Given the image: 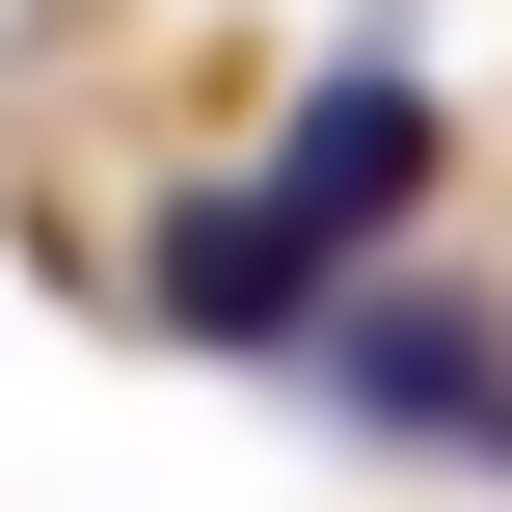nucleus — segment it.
I'll list each match as a JSON object with an SVG mask.
<instances>
[{"label": "nucleus", "instance_id": "2", "mask_svg": "<svg viewBox=\"0 0 512 512\" xmlns=\"http://www.w3.org/2000/svg\"><path fill=\"white\" fill-rule=\"evenodd\" d=\"M270 189L324 216V270H378V243H405V189H432V81H405V54H351V81H297V135H270Z\"/></svg>", "mask_w": 512, "mask_h": 512}, {"label": "nucleus", "instance_id": "1", "mask_svg": "<svg viewBox=\"0 0 512 512\" xmlns=\"http://www.w3.org/2000/svg\"><path fill=\"white\" fill-rule=\"evenodd\" d=\"M135 297H162L189 351H324V324H351V297H324V216H297V189H189Z\"/></svg>", "mask_w": 512, "mask_h": 512}, {"label": "nucleus", "instance_id": "3", "mask_svg": "<svg viewBox=\"0 0 512 512\" xmlns=\"http://www.w3.org/2000/svg\"><path fill=\"white\" fill-rule=\"evenodd\" d=\"M324 378H351L378 432H512V324H486V297H378V270H351Z\"/></svg>", "mask_w": 512, "mask_h": 512}]
</instances>
